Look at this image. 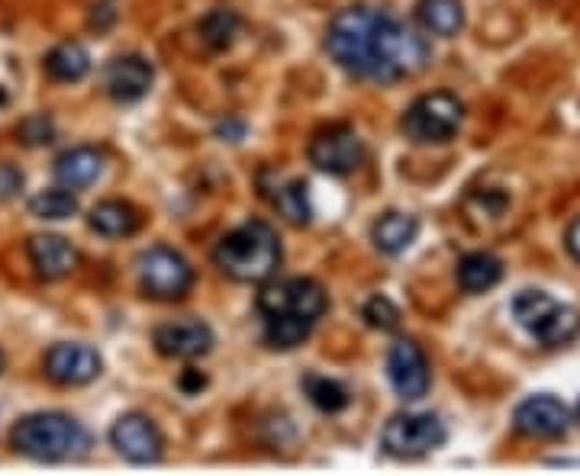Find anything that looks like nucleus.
Returning <instances> with one entry per match:
<instances>
[{"label":"nucleus","instance_id":"nucleus-1","mask_svg":"<svg viewBox=\"0 0 580 476\" xmlns=\"http://www.w3.org/2000/svg\"><path fill=\"white\" fill-rule=\"evenodd\" d=\"M213 264L239 284H265L278 274L281 268V238L278 233L261 223H242L239 229L220 238L213 251Z\"/></svg>","mask_w":580,"mask_h":476},{"label":"nucleus","instance_id":"nucleus-2","mask_svg":"<svg viewBox=\"0 0 580 476\" xmlns=\"http://www.w3.org/2000/svg\"><path fill=\"white\" fill-rule=\"evenodd\" d=\"M384 16V10H375V7L338 10L326 30V48L338 68H345L355 78L378 81V52H381Z\"/></svg>","mask_w":580,"mask_h":476},{"label":"nucleus","instance_id":"nucleus-3","mask_svg":"<svg viewBox=\"0 0 580 476\" xmlns=\"http://www.w3.org/2000/svg\"><path fill=\"white\" fill-rule=\"evenodd\" d=\"M10 441H13L16 454L33 457V461H46V464L75 461L91 451L88 429L65 412H33V416L20 419L10 431Z\"/></svg>","mask_w":580,"mask_h":476},{"label":"nucleus","instance_id":"nucleus-4","mask_svg":"<svg viewBox=\"0 0 580 476\" xmlns=\"http://www.w3.org/2000/svg\"><path fill=\"white\" fill-rule=\"evenodd\" d=\"M513 316L516 322L535 335L545 348H561L580 335V313L575 306L555 303L542 290H523L513 299Z\"/></svg>","mask_w":580,"mask_h":476},{"label":"nucleus","instance_id":"nucleus-5","mask_svg":"<svg viewBox=\"0 0 580 476\" xmlns=\"http://www.w3.org/2000/svg\"><path fill=\"white\" fill-rule=\"evenodd\" d=\"M465 123V106L461 100L445 91L420 97L406 113H403V133L413 143H448Z\"/></svg>","mask_w":580,"mask_h":476},{"label":"nucleus","instance_id":"nucleus-6","mask_svg":"<svg viewBox=\"0 0 580 476\" xmlns=\"http://www.w3.org/2000/svg\"><path fill=\"white\" fill-rule=\"evenodd\" d=\"M136 274L145 296L152 299H181L193 286V268L188 258L165 245H155L136 258Z\"/></svg>","mask_w":580,"mask_h":476},{"label":"nucleus","instance_id":"nucleus-7","mask_svg":"<svg viewBox=\"0 0 580 476\" xmlns=\"http://www.w3.org/2000/svg\"><path fill=\"white\" fill-rule=\"evenodd\" d=\"M330 299L323 293V286L310 277H290V281H278L268 284L258 293V313L268 316H300L306 322H320L326 313Z\"/></svg>","mask_w":580,"mask_h":476},{"label":"nucleus","instance_id":"nucleus-8","mask_svg":"<svg viewBox=\"0 0 580 476\" xmlns=\"http://www.w3.org/2000/svg\"><path fill=\"white\" fill-rule=\"evenodd\" d=\"M381 444H384L390 457H403V461L426 457V454H433L435 447L445 444V426H442L438 416H430V412L393 416L384 426Z\"/></svg>","mask_w":580,"mask_h":476},{"label":"nucleus","instance_id":"nucleus-9","mask_svg":"<svg viewBox=\"0 0 580 476\" xmlns=\"http://www.w3.org/2000/svg\"><path fill=\"white\" fill-rule=\"evenodd\" d=\"M310 165L323 174H352L361 158H365V145L358 139V133L352 126H326L310 139Z\"/></svg>","mask_w":580,"mask_h":476},{"label":"nucleus","instance_id":"nucleus-10","mask_svg":"<svg viewBox=\"0 0 580 476\" xmlns=\"http://www.w3.org/2000/svg\"><path fill=\"white\" fill-rule=\"evenodd\" d=\"M387 377L390 386L397 389L400 399H423L430 393V361L423 354V348L410 338L390 344V354H387Z\"/></svg>","mask_w":580,"mask_h":476},{"label":"nucleus","instance_id":"nucleus-11","mask_svg":"<svg viewBox=\"0 0 580 476\" xmlns=\"http://www.w3.org/2000/svg\"><path fill=\"white\" fill-rule=\"evenodd\" d=\"M110 441L130 464H158L161 451H165L161 431L155 429L152 419H145L140 412L120 416L116 426L110 429Z\"/></svg>","mask_w":580,"mask_h":476},{"label":"nucleus","instance_id":"nucleus-12","mask_svg":"<svg viewBox=\"0 0 580 476\" xmlns=\"http://www.w3.org/2000/svg\"><path fill=\"white\" fill-rule=\"evenodd\" d=\"M100 354L91 344H52L46 354V374L48 381L62 383V386H85L100 377Z\"/></svg>","mask_w":580,"mask_h":476},{"label":"nucleus","instance_id":"nucleus-13","mask_svg":"<svg viewBox=\"0 0 580 476\" xmlns=\"http://www.w3.org/2000/svg\"><path fill=\"white\" fill-rule=\"evenodd\" d=\"M155 348L165 358H178V361H193L203 358L213 348V332L207 322L200 319H181V322H168L155 329Z\"/></svg>","mask_w":580,"mask_h":476},{"label":"nucleus","instance_id":"nucleus-14","mask_svg":"<svg viewBox=\"0 0 580 476\" xmlns=\"http://www.w3.org/2000/svg\"><path fill=\"white\" fill-rule=\"evenodd\" d=\"M152 81H155V71L143 55H120L107 65V75H103L107 94L120 100V103L143 100L152 88Z\"/></svg>","mask_w":580,"mask_h":476},{"label":"nucleus","instance_id":"nucleus-15","mask_svg":"<svg viewBox=\"0 0 580 476\" xmlns=\"http://www.w3.org/2000/svg\"><path fill=\"white\" fill-rule=\"evenodd\" d=\"M516 429L529 438H558L568 431V409L555 399V396H532L526 403L516 406V416H513Z\"/></svg>","mask_w":580,"mask_h":476},{"label":"nucleus","instance_id":"nucleus-16","mask_svg":"<svg viewBox=\"0 0 580 476\" xmlns=\"http://www.w3.org/2000/svg\"><path fill=\"white\" fill-rule=\"evenodd\" d=\"M26 251H30V261L43 281H62L78 268L75 245L62 236H33Z\"/></svg>","mask_w":580,"mask_h":476},{"label":"nucleus","instance_id":"nucleus-17","mask_svg":"<svg viewBox=\"0 0 580 476\" xmlns=\"http://www.w3.org/2000/svg\"><path fill=\"white\" fill-rule=\"evenodd\" d=\"M58 188L65 191H85L91 188L97 178L103 174V155L91 148V145H78V148H68L55 158V168H52Z\"/></svg>","mask_w":580,"mask_h":476},{"label":"nucleus","instance_id":"nucleus-18","mask_svg":"<svg viewBox=\"0 0 580 476\" xmlns=\"http://www.w3.org/2000/svg\"><path fill=\"white\" fill-rule=\"evenodd\" d=\"M88 223H91V229H94L97 236L130 238L140 233L143 216H140V209H136L133 203H126V200H103V203H97L94 209H91Z\"/></svg>","mask_w":580,"mask_h":476},{"label":"nucleus","instance_id":"nucleus-19","mask_svg":"<svg viewBox=\"0 0 580 476\" xmlns=\"http://www.w3.org/2000/svg\"><path fill=\"white\" fill-rule=\"evenodd\" d=\"M503 277V261L490 251H471L458 261V284L465 293H483L500 284Z\"/></svg>","mask_w":580,"mask_h":476},{"label":"nucleus","instance_id":"nucleus-20","mask_svg":"<svg viewBox=\"0 0 580 476\" xmlns=\"http://www.w3.org/2000/svg\"><path fill=\"white\" fill-rule=\"evenodd\" d=\"M416 233H420L416 216H406V213H387V216H381V219L375 223L371 241H375V248L384 251V254H400V251H406V248L413 245Z\"/></svg>","mask_w":580,"mask_h":476},{"label":"nucleus","instance_id":"nucleus-21","mask_svg":"<svg viewBox=\"0 0 580 476\" xmlns=\"http://www.w3.org/2000/svg\"><path fill=\"white\" fill-rule=\"evenodd\" d=\"M416 16L423 23L426 33L433 36H458V30L465 26V7L461 0H420Z\"/></svg>","mask_w":580,"mask_h":476},{"label":"nucleus","instance_id":"nucleus-22","mask_svg":"<svg viewBox=\"0 0 580 476\" xmlns=\"http://www.w3.org/2000/svg\"><path fill=\"white\" fill-rule=\"evenodd\" d=\"M46 71L62 84H75L91 71V55L81 43H62L46 55Z\"/></svg>","mask_w":580,"mask_h":476},{"label":"nucleus","instance_id":"nucleus-23","mask_svg":"<svg viewBox=\"0 0 580 476\" xmlns=\"http://www.w3.org/2000/svg\"><path fill=\"white\" fill-rule=\"evenodd\" d=\"M310 332H313V322H306L300 316H268L265 319V341H268V348H278V351H290V348L303 344Z\"/></svg>","mask_w":580,"mask_h":476},{"label":"nucleus","instance_id":"nucleus-24","mask_svg":"<svg viewBox=\"0 0 580 476\" xmlns=\"http://www.w3.org/2000/svg\"><path fill=\"white\" fill-rule=\"evenodd\" d=\"M30 213L36 219H48V223H62V219H71L78 213V196L71 191H43L30 200Z\"/></svg>","mask_w":580,"mask_h":476},{"label":"nucleus","instance_id":"nucleus-25","mask_svg":"<svg viewBox=\"0 0 580 476\" xmlns=\"http://www.w3.org/2000/svg\"><path fill=\"white\" fill-rule=\"evenodd\" d=\"M303 393L310 396V403L323 412H342L348 406V389L338 381L320 377V374H306L303 377Z\"/></svg>","mask_w":580,"mask_h":476},{"label":"nucleus","instance_id":"nucleus-26","mask_svg":"<svg viewBox=\"0 0 580 476\" xmlns=\"http://www.w3.org/2000/svg\"><path fill=\"white\" fill-rule=\"evenodd\" d=\"M275 206L278 213L293 223V226H306L310 216H313V206H310V191L303 181H290L285 188H278V196H275Z\"/></svg>","mask_w":580,"mask_h":476},{"label":"nucleus","instance_id":"nucleus-27","mask_svg":"<svg viewBox=\"0 0 580 476\" xmlns=\"http://www.w3.org/2000/svg\"><path fill=\"white\" fill-rule=\"evenodd\" d=\"M236 33H239V16L233 10H210L200 20V36L213 48H226Z\"/></svg>","mask_w":580,"mask_h":476},{"label":"nucleus","instance_id":"nucleus-28","mask_svg":"<svg viewBox=\"0 0 580 476\" xmlns=\"http://www.w3.org/2000/svg\"><path fill=\"white\" fill-rule=\"evenodd\" d=\"M365 322L371 326V329H381V332H390V329H397L400 326V309L387 299V296H371L368 303H365Z\"/></svg>","mask_w":580,"mask_h":476},{"label":"nucleus","instance_id":"nucleus-29","mask_svg":"<svg viewBox=\"0 0 580 476\" xmlns=\"http://www.w3.org/2000/svg\"><path fill=\"white\" fill-rule=\"evenodd\" d=\"M16 136H20V143L26 145H46L52 143V136H55V126L48 123L46 116H30V120L20 123Z\"/></svg>","mask_w":580,"mask_h":476},{"label":"nucleus","instance_id":"nucleus-30","mask_svg":"<svg viewBox=\"0 0 580 476\" xmlns=\"http://www.w3.org/2000/svg\"><path fill=\"white\" fill-rule=\"evenodd\" d=\"M20 191H23V171L16 165H3L0 161V203L13 200Z\"/></svg>","mask_w":580,"mask_h":476},{"label":"nucleus","instance_id":"nucleus-31","mask_svg":"<svg viewBox=\"0 0 580 476\" xmlns=\"http://www.w3.org/2000/svg\"><path fill=\"white\" fill-rule=\"evenodd\" d=\"M568 251L575 254V261H580V216L571 223V229H568Z\"/></svg>","mask_w":580,"mask_h":476},{"label":"nucleus","instance_id":"nucleus-32","mask_svg":"<svg viewBox=\"0 0 580 476\" xmlns=\"http://www.w3.org/2000/svg\"><path fill=\"white\" fill-rule=\"evenodd\" d=\"M185 386H188V389H197V386H203V377H197V374H188V377H185Z\"/></svg>","mask_w":580,"mask_h":476},{"label":"nucleus","instance_id":"nucleus-33","mask_svg":"<svg viewBox=\"0 0 580 476\" xmlns=\"http://www.w3.org/2000/svg\"><path fill=\"white\" fill-rule=\"evenodd\" d=\"M0 371H3V354H0Z\"/></svg>","mask_w":580,"mask_h":476},{"label":"nucleus","instance_id":"nucleus-34","mask_svg":"<svg viewBox=\"0 0 580 476\" xmlns=\"http://www.w3.org/2000/svg\"><path fill=\"white\" fill-rule=\"evenodd\" d=\"M578 419H580V406H578Z\"/></svg>","mask_w":580,"mask_h":476}]
</instances>
